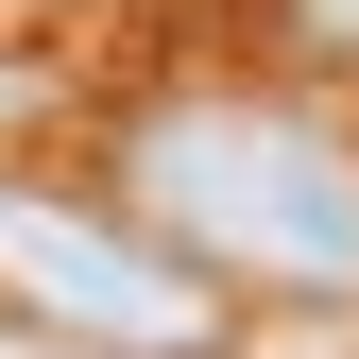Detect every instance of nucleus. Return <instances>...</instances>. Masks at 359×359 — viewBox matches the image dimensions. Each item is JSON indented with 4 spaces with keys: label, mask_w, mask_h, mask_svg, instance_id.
Here are the masks:
<instances>
[{
    "label": "nucleus",
    "mask_w": 359,
    "mask_h": 359,
    "mask_svg": "<svg viewBox=\"0 0 359 359\" xmlns=\"http://www.w3.org/2000/svg\"><path fill=\"white\" fill-rule=\"evenodd\" d=\"M103 189L222 308H359V137L257 86H171L103 137Z\"/></svg>",
    "instance_id": "nucleus-1"
},
{
    "label": "nucleus",
    "mask_w": 359,
    "mask_h": 359,
    "mask_svg": "<svg viewBox=\"0 0 359 359\" xmlns=\"http://www.w3.org/2000/svg\"><path fill=\"white\" fill-rule=\"evenodd\" d=\"M0 308L103 359H222V325H240L120 189H52V171H0Z\"/></svg>",
    "instance_id": "nucleus-2"
},
{
    "label": "nucleus",
    "mask_w": 359,
    "mask_h": 359,
    "mask_svg": "<svg viewBox=\"0 0 359 359\" xmlns=\"http://www.w3.org/2000/svg\"><path fill=\"white\" fill-rule=\"evenodd\" d=\"M291 18H308V34H325V52H359V0H291Z\"/></svg>",
    "instance_id": "nucleus-4"
},
{
    "label": "nucleus",
    "mask_w": 359,
    "mask_h": 359,
    "mask_svg": "<svg viewBox=\"0 0 359 359\" xmlns=\"http://www.w3.org/2000/svg\"><path fill=\"white\" fill-rule=\"evenodd\" d=\"M0 359H103V342H69V325H18V308H0Z\"/></svg>",
    "instance_id": "nucleus-3"
}]
</instances>
